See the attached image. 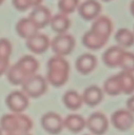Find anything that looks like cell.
Returning a JSON list of instances; mask_svg holds the SVG:
<instances>
[{
  "label": "cell",
  "instance_id": "cell-31",
  "mask_svg": "<svg viewBox=\"0 0 134 135\" xmlns=\"http://www.w3.org/2000/svg\"><path fill=\"white\" fill-rule=\"evenodd\" d=\"M130 12H131V13L134 16V0L132 1V2L130 4Z\"/></svg>",
  "mask_w": 134,
  "mask_h": 135
},
{
  "label": "cell",
  "instance_id": "cell-1",
  "mask_svg": "<svg viewBox=\"0 0 134 135\" xmlns=\"http://www.w3.org/2000/svg\"><path fill=\"white\" fill-rule=\"evenodd\" d=\"M38 61L32 55H24L6 71L7 79L14 85H22L28 78L36 74L39 69Z\"/></svg>",
  "mask_w": 134,
  "mask_h": 135
},
{
  "label": "cell",
  "instance_id": "cell-16",
  "mask_svg": "<svg viewBox=\"0 0 134 135\" xmlns=\"http://www.w3.org/2000/svg\"><path fill=\"white\" fill-rule=\"evenodd\" d=\"M124 51L125 50L119 46H112L109 47L103 54L102 59L103 63L110 68L119 66L120 60Z\"/></svg>",
  "mask_w": 134,
  "mask_h": 135
},
{
  "label": "cell",
  "instance_id": "cell-24",
  "mask_svg": "<svg viewBox=\"0 0 134 135\" xmlns=\"http://www.w3.org/2000/svg\"><path fill=\"white\" fill-rule=\"evenodd\" d=\"M103 91L110 96H118L122 93L119 80L117 75L112 76L106 80L103 84Z\"/></svg>",
  "mask_w": 134,
  "mask_h": 135
},
{
  "label": "cell",
  "instance_id": "cell-23",
  "mask_svg": "<svg viewBox=\"0 0 134 135\" xmlns=\"http://www.w3.org/2000/svg\"><path fill=\"white\" fill-rule=\"evenodd\" d=\"M115 40L121 47H130L134 44V33L128 28H120L115 33Z\"/></svg>",
  "mask_w": 134,
  "mask_h": 135
},
{
  "label": "cell",
  "instance_id": "cell-35",
  "mask_svg": "<svg viewBox=\"0 0 134 135\" xmlns=\"http://www.w3.org/2000/svg\"><path fill=\"white\" fill-rule=\"evenodd\" d=\"M102 1H104V2H110V1H111V0H102Z\"/></svg>",
  "mask_w": 134,
  "mask_h": 135
},
{
  "label": "cell",
  "instance_id": "cell-13",
  "mask_svg": "<svg viewBox=\"0 0 134 135\" xmlns=\"http://www.w3.org/2000/svg\"><path fill=\"white\" fill-rule=\"evenodd\" d=\"M97 66V59L95 55L85 53L80 55L75 62L77 70L84 75L92 73Z\"/></svg>",
  "mask_w": 134,
  "mask_h": 135
},
{
  "label": "cell",
  "instance_id": "cell-27",
  "mask_svg": "<svg viewBox=\"0 0 134 135\" xmlns=\"http://www.w3.org/2000/svg\"><path fill=\"white\" fill-rule=\"evenodd\" d=\"M43 0H12L13 6L19 11H25L29 8H35L41 5Z\"/></svg>",
  "mask_w": 134,
  "mask_h": 135
},
{
  "label": "cell",
  "instance_id": "cell-25",
  "mask_svg": "<svg viewBox=\"0 0 134 135\" xmlns=\"http://www.w3.org/2000/svg\"><path fill=\"white\" fill-rule=\"evenodd\" d=\"M119 67L122 69L123 71L134 73V54L129 51H124L119 63Z\"/></svg>",
  "mask_w": 134,
  "mask_h": 135
},
{
  "label": "cell",
  "instance_id": "cell-2",
  "mask_svg": "<svg viewBox=\"0 0 134 135\" xmlns=\"http://www.w3.org/2000/svg\"><path fill=\"white\" fill-rule=\"evenodd\" d=\"M70 75L69 62L62 56L54 55L47 62V81L54 87H61L66 83Z\"/></svg>",
  "mask_w": 134,
  "mask_h": 135
},
{
  "label": "cell",
  "instance_id": "cell-28",
  "mask_svg": "<svg viewBox=\"0 0 134 135\" xmlns=\"http://www.w3.org/2000/svg\"><path fill=\"white\" fill-rule=\"evenodd\" d=\"M12 53V44L5 38L0 39V59H9Z\"/></svg>",
  "mask_w": 134,
  "mask_h": 135
},
{
  "label": "cell",
  "instance_id": "cell-8",
  "mask_svg": "<svg viewBox=\"0 0 134 135\" xmlns=\"http://www.w3.org/2000/svg\"><path fill=\"white\" fill-rule=\"evenodd\" d=\"M109 127L108 119L101 112L92 113L86 120V127L95 135L104 134Z\"/></svg>",
  "mask_w": 134,
  "mask_h": 135
},
{
  "label": "cell",
  "instance_id": "cell-9",
  "mask_svg": "<svg viewBox=\"0 0 134 135\" xmlns=\"http://www.w3.org/2000/svg\"><path fill=\"white\" fill-rule=\"evenodd\" d=\"M113 126L120 131H126L134 124V116L129 110L120 109L114 112L111 116Z\"/></svg>",
  "mask_w": 134,
  "mask_h": 135
},
{
  "label": "cell",
  "instance_id": "cell-10",
  "mask_svg": "<svg viewBox=\"0 0 134 135\" xmlns=\"http://www.w3.org/2000/svg\"><path fill=\"white\" fill-rule=\"evenodd\" d=\"M77 9L80 16L83 19L92 21L100 16L102 6L97 0H85L79 5Z\"/></svg>",
  "mask_w": 134,
  "mask_h": 135
},
{
  "label": "cell",
  "instance_id": "cell-29",
  "mask_svg": "<svg viewBox=\"0 0 134 135\" xmlns=\"http://www.w3.org/2000/svg\"><path fill=\"white\" fill-rule=\"evenodd\" d=\"M9 59H0V76L6 73L9 69Z\"/></svg>",
  "mask_w": 134,
  "mask_h": 135
},
{
  "label": "cell",
  "instance_id": "cell-21",
  "mask_svg": "<svg viewBox=\"0 0 134 135\" xmlns=\"http://www.w3.org/2000/svg\"><path fill=\"white\" fill-rule=\"evenodd\" d=\"M62 101L65 106L71 111L78 110L84 104L82 97L74 90L67 91L62 97Z\"/></svg>",
  "mask_w": 134,
  "mask_h": 135
},
{
  "label": "cell",
  "instance_id": "cell-5",
  "mask_svg": "<svg viewBox=\"0 0 134 135\" xmlns=\"http://www.w3.org/2000/svg\"><path fill=\"white\" fill-rule=\"evenodd\" d=\"M75 44V39L73 36L63 33L56 36L51 40L50 47L55 55L63 57L72 53Z\"/></svg>",
  "mask_w": 134,
  "mask_h": 135
},
{
  "label": "cell",
  "instance_id": "cell-20",
  "mask_svg": "<svg viewBox=\"0 0 134 135\" xmlns=\"http://www.w3.org/2000/svg\"><path fill=\"white\" fill-rule=\"evenodd\" d=\"M63 124L72 133H79L86 127V120L80 115H69L63 120Z\"/></svg>",
  "mask_w": 134,
  "mask_h": 135
},
{
  "label": "cell",
  "instance_id": "cell-14",
  "mask_svg": "<svg viewBox=\"0 0 134 135\" xmlns=\"http://www.w3.org/2000/svg\"><path fill=\"white\" fill-rule=\"evenodd\" d=\"M38 26L29 18L24 17L20 19L16 25V31L21 38L28 40L39 32Z\"/></svg>",
  "mask_w": 134,
  "mask_h": 135
},
{
  "label": "cell",
  "instance_id": "cell-11",
  "mask_svg": "<svg viewBox=\"0 0 134 135\" xmlns=\"http://www.w3.org/2000/svg\"><path fill=\"white\" fill-rule=\"evenodd\" d=\"M51 41L47 36L37 33L26 40V47L34 54H43L50 47Z\"/></svg>",
  "mask_w": 134,
  "mask_h": 135
},
{
  "label": "cell",
  "instance_id": "cell-32",
  "mask_svg": "<svg viewBox=\"0 0 134 135\" xmlns=\"http://www.w3.org/2000/svg\"><path fill=\"white\" fill-rule=\"evenodd\" d=\"M6 135H31L28 133H24V134H7Z\"/></svg>",
  "mask_w": 134,
  "mask_h": 135
},
{
  "label": "cell",
  "instance_id": "cell-33",
  "mask_svg": "<svg viewBox=\"0 0 134 135\" xmlns=\"http://www.w3.org/2000/svg\"><path fill=\"white\" fill-rule=\"evenodd\" d=\"M3 2H4V0H0V5H2L3 3Z\"/></svg>",
  "mask_w": 134,
  "mask_h": 135
},
{
  "label": "cell",
  "instance_id": "cell-22",
  "mask_svg": "<svg viewBox=\"0 0 134 135\" xmlns=\"http://www.w3.org/2000/svg\"><path fill=\"white\" fill-rule=\"evenodd\" d=\"M122 93H125L126 95H130L134 92V75L132 73L122 71L117 74Z\"/></svg>",
  "mask_w": 134,
  "mask_h": 135
},
{
  "label": "cell",
  "instance_id": "cell-18",
  "mask_svg": "<svg viewBox=\"0 0 134 135\" xmlns=\"http://www.w3.org/2000/svg\"><path fill=\"white\" fill-rule=\"evenodd\" d=\"M108 39L89 30L85 33L82 37L83 44L90 50H99L105 46Z\"/></svg>",
  "mask_w": 134,
  "mask_h": 135
},
{
  "label": "cell",
  "instance_id": "cell-15",
  "mask_svg": "<svg viewBox=\"0 0 134 135\" xmlns=\"http://www.w3.org/2000/svg\"><path fill=\"white\" fill-rule=\"evenodd\" d=\"M90 30L107 39H109L113 31V24L108 17L99 16L94 20Z\"/></svg>",
  "mask_w": 134,
  "mask_h": 135
},
{
  "label": "cell",
  "instance_id": "cell-19",
  "mask_svg": "<svg viewBox=\"0 0 134 135\" xmlns=\"http://www.w3.org/2000/svg\"><path fill=\"white\" fill-rule=\"evenodd\" d=\"M49 25L54 32L58 34H63L66 33L70 28V21L67 15L59 13L51 17Z\"/></svg>",
  "mask_w": 134,
  "mask_h": 135
},
{
  "label": "cell",
  "instance_id": "cell-34",
  "mask_svg": "<svg viewBox=\"0 0 134 135\" xmlns=\"http://www.w3.org/2000/svg\"><path fill=\"white\" fill-rule=\"evenodd\" d=\"M0 135H2V131L1 128H0Z\"/></svg>",
  "mask_w": 134,
  "mask_h": 135
},
{
  "label": "cell",
  "instance_id": "cell-26",
  "mask_svg": "<svg viewBox=\"0 0 134 135\" xmlns=\"http://www.w3.org/2000/svg\"><path fill=\"white\" fill-rule=\"evenodd\" d=\"M80 0H59L58 7L61 13L70 14L73 13L79 6Z\"/></svg>",
  "mask_w": 134,
  "mask_h": 135
},
{
  "label": "cell",
  "instance_id": "cell-37",
  "mask_svg": "<svg viewBox=\"0 0 134 135\" xmlns=\"http://www.w3.org/2000/svg\"><path fill=\"white\" fill-rule=\"evenodd\" d=\"M85 135H88V134H85Z\"/></svg>",
  "mask_w": 134,
  "mask_h": 135
},
{
  "label": "cell",
  "instance_id": "cell-3",
  "mask_svg": "<svg viewBox=\"0 0 134 135\" xmlns=\"http://www.w3.org/2000/svg\"><path fill=\"white\" fill-rule=\"evenodd\" d=\"M32 126L30 118L21 113L5 115L0 119V128L7 134L28 133Z\"/></svg>",
  "mask_w": 134,
  "mask_h": 135
},
{
  "label": "cell",
  "instance_id": "cell-36",
  "mask_svg": "<svg viewBox=\"0 0 134 135\" xmlns=\"http://www.w3.org/2000/svg\"><path fill=\"white\" fill-rule=\"evenodd\" d=\"M133 33H134V27H133Z\"/></svg>",
  "mask_w": 134,
  "mask_h": 135
},
{
  "label": "cell",
  "instance_id": "cell-12",
  "mask_svg": "<svg viewBox=\"0 0 134 135\" xmlns=\"http://www.w3.org/2000/svg\"><path fill=\"white\" fill-rule=\"evenodd\" d=\"M51 17L52 16L49 9L42 5L33 8L28 16V17L38 26L39 29L50 24Z\"/></svg>",
  "mask_w": 134,
  "mask_h": 135
},
{
  "label": "cell",
  "instance_id": "cell-17",
  "mask_svg": "<svg viewBox=\"0 0 134 135\" xmlns=\"http://www.w3.org/2000/svg\"><path fill=\"white\" fill-rule=\"evenodd\" d=\"M83 102L90 107H96L101 103L103 98V90L97 85H91L86 88L81 96Z\"/></svg>",
  "mask_w": 134,
  "mask_h": 135
},
{
  "label": "cell",
  "instance_id": "cell-30",
  "mask_svg": "<svg viewBox=\"0 0 134 135\" xmlns=\"http://www.w3.org/2000/svg\"><path fill=\"white\" fill-rule=\"evenodd\" d=\"M126 106H127L128 110L130 112H133L134 113V96L130 97L128 99L127 103H126Z\"/></svg>",
  "mask_w": 134,
  "mask_h": 135
},
{
  "label": "cell",
  "instance_id": "cell-4",
  "mask_svg": "<svg viewBox=\"0 0 134 135\" xmlns=\"http://www.w3.org/2000/svg\"><path fill=\"white\" fill-rule=\"evenodd\" d=\"M21 89L28 97L39 98L46 93L47 81L43 76L36 74L22 83Z\"/></svg>",
  "mask_w": 134,
  "mask_h": 135
},
{
  "label": "cell",
  "instance_id": "cell-6",
  "mask_svg": "<svg viewBox=\"0 0 134 135\" xmlns=\"http://www.w3.org/2000/svg\"><path fill=\"white\" fill-rule=\"evenodd\" d=\"M7 108L13 113H21L29 104L28 97L22 91H13L6 98Z\"/></svg>",
  "mask_w": 134,
  "mask_h": 135
},
{
  "label": "cell",
  "instance_id": "cell-7",
  "mask_svg": "<svg viewBox=\"0 0 134 135\" xmlns=\"http://www.w3.org/2000/svg\"><path fill=\"white\" fill-rule=\"evenodd\" d=\"M41 125L45 131L52 135L58 134L64 128L63 119L55 112H47L42 116Z\"/></svg>",
  "mask_w": 134,
  "mask_h": 135
}]
</instances>
